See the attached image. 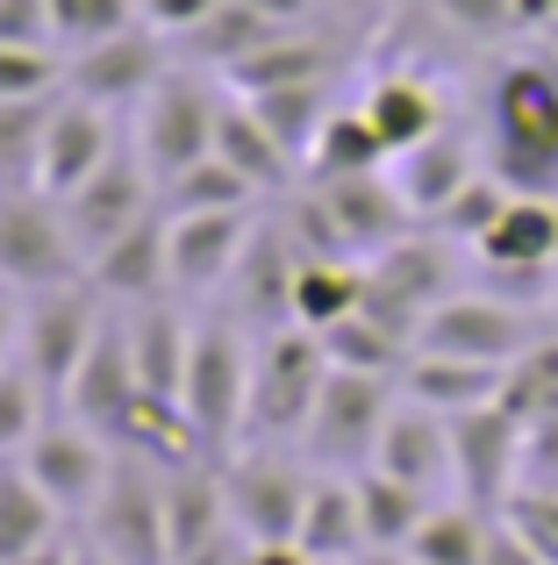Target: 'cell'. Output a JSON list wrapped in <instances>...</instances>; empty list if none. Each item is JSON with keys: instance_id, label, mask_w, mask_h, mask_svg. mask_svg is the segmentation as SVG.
Listing matches in <instances>:
<instances>
[{"instance_id": "1f68e13d", "label": "cell", "mask_w": 558, "mask_h": 565, "mask_svg": "<svg viewBox=\"0 0 558 565\" xmlns=\"http://www.w3.org/2000/svg\"><path fill=\"white\" fill-rule=\"evenodd\" d=\"M487 537H494V515L451 494L422 515V530L408 537V558L416 565H487Z\"/></svg>"}, {"instance_id": "f35d334b", "label": "cell", "mask_w": 558, "mask_h": 565, "mask_svg": "<svg viewBox=\"0 0 558 565\" xmlns=\"http://www.w3.org/2000/svg\"><path fill=\"white\" fill-rule=\"evenodd\" d=\"M158 207L165 215H223V207H258V186L229 158H201V166H186L180 180L158 193Z\"/></svg>"}, {"instance_id": "e0dca14e", "label": "cell", "mask_w": 558, "mask_h": 565, "mask_svg": "<svg viewBox=\"0 0 558 565\" xmlns=\"http://www.w3.org/2000/svg\"><path fill=\"white\" fill-rule=\"evenodd\" d=\"M308 193L322 201V215H330L336 244H344L351 258H379L394 236L416 230V207L401 201L394 172H358V180H308Z\"/></svg>"}, {"instance_id": "9f6ffc18", "label": "cell", "mask_w": 558, "mask_h": 565, "mask_svg": "<svg viewBox=\"0 0 558 565\" xmlns=\"http://www.w3.org/2000/svg\"><path fill=\"white\" fill-rule=\"evenodd\" d=\"M251 565H322V558H308L301 544H251Z\"/></svg>"}, {"instance_id": "816d5d0a", "label": "cell", "mask_w": 558, "mask_h": 565, "mask_svg": "<svg viewBox=\"0 0 558 565\" xmlns=\"http://www.w3.org/2000/svg\"><path fill=\"white\" fill-rule=\"evenodd\" d=\"M180 565H251V537H244V530H223L208 552H194V558H180Z\"/></svg>"}, {"instance_id": "ba28073f", "label": "cell", "mask_w": 558, "mask_h": 565, "mask_svg": "<svg viewBox=\"0 0 558 565\" xmlns=\"http://www.w3.org/2000/svg\"><path fill=\"white\" fill-rule=\"evenodd\" d=\"M86 544L108 552L115 565H172V537H165V466L137 451H115V472L100 487V501L86 509Z\"/></svg>"}, {"instance_id": "30bf717a", "label": "cell", "mask_w": 558, "mask_h": 565, "mask_svg": "<svg viewBox=\"0 0 558 565\" xmlns=\"http://www.w3.org/2000/svg\"><path fill=\"white\" fill-rule=\"evenodd\" d=\"M537 308H516L487 287H459L451 301H437L416 330V351H444V359H473V365H516L537 344Z\"/></svg>"}, {"instance_id": "e575fe53", "label": "cell", "mask_w": 558, "mask_h": 565, "mask_svg": "<svg viewBox=\"0 0 558 565\" xmlns=\"http://www.w3.org/2000/svg\"><path fill=\"white\" fill-rule=\"evenodd\" d=\"M358 480V515H365V544H387V552H408V537L422 530V515L437 509L430 494H416L408 480H394V472L365 466L351 472Z\"/></svg>"}, {"instance_id": "74e56055", "label": "cell", "mask_w": 558, "mask_h": 565, "mask_svg": "<svg viewBox=\"0 0 558 565\" xmlns=\"http://www.w3.org/2000/svg\"><path fill=\"white\" fill-rule=\"evenodd\" d=\"M322 337V351H330V365H344V373H379V380H401V365H408V337L401 330H387L379 316H344V322H330V330H315Z\"/></svg>"}, {"instance_id": "d6a6232c", "label": "cell", "mask_w": 558, "mask_h": 565, "mask_svg": "<svg viewBox=\"0 0 558 565\" xmlns=\"http://www.w3.org/2000/svg\"><path fill=\"white\" fill-rule=\"evenodd\" d=\"M365 301V258H301L293 273V322L301 330H330V322L358 316Z\"/></svg>"}, {"instance_id": "8992f818", "label": "cell", "mask_w": 558, "mask_h": 565, "mask_svg": "<svg viewBox=\"0 0 558 565\" xmlns=\"http://www.w3.org/2000/svg\"><path fill=\"white\" fill-rule=\"evenodd\" d=\"M108 330V301H100L86 279H65V287H36L22 294V351L14 359L29 365V380L65 408L72 394V373L86 365L94 337Z\"/></svg>"}, {"instance_id": "4dcf8cb0", "label": "cell", "mask_w": 558, "mask_h": 565, "mask_svg": "<svg viewBox=\"0 0 558 565\" xmlns=\"http://www.w3.org/2000/svg\"><path fill=\"white\" fill-rule=\"evenodd\" d=\"M65 530V509L22 472V458H0V565L29 558L36 544H51Z\"/></svg>"}, {"instance_id": "9c48e42d", "label": "cell", "mask_w": 558, "mask_h": 565, "mask_svg": "<svg viewBox=\"0 0 558 565\" xmlns=\"http://www.w3.org/2000/svg\"><path fill=\"white\" fill-rule=\"evenodd\" d=\"M459 294V258H451V236L444 230H408L394 236L379 258H365V316H379L387 330H401L408 344H416L422 316H430L437 301H451Z\"/></svg>"}, {"instance_id": "603a6c76", "label": "cell", "mask_w": 558, "mask_h": 565, "mask_svg": "<svg viewBox=\"0 0 558 565\" xmlns=\"http://www.w3.org/2000/svg\"><path fill=\"white\" fill-rule=\"evenodd\" d=\"M137 401H143V386H137V365H129V337H122V322L108 316V330L94 337V351H86V365L72 373V394H65V408L79 415V423H94L100 437L115 444V429L137 415Z\"/></svg>"}, {"instance_id": "f5cc1de1", "label": "cell", "mask_w": 558, "mask_h": 565, "mask_svg": "<svg viewBox=\"0 0 558 565\" xmlns=\"http://www.w3.org/2000/svg\"><path fill=\"white\" fill-rule=\"evenodd\" d=\"M22 351V294L14 287H0V365Z\"/></svg>"}, {"instance_id": "cb8c5ba5", "label": "cell", "mask_w": 558, "mask_h": 565, "mask_svg": "<svg viewBox=\"0 0 558 565\" xmlns=\"http://www.w3.org/2000/svg\"><path fill=\"white\" fill-rule=\"evenodd\" d=\"M358 108H365V122L379 129V143H387L394 158L430 143L437 129H444V100H437V86L422 79V72H379L358 94Z\"/></svg>"}, {"instance_id": "c3c4849f", "label": "cell", "mask_w": 558, "mask_h": 565, "mask_svg": "<svg viewBox=\"0 0 558 565\" xmlns=\"http://www.w3.org/2000/svg\"><path fill=\"white\" fill-rule=\"evenodd\" d=\"M523 487H558V415L523 429Z\"/></svg>"}, {"instance_id": "4fadbf2b", "label": "cell", "mask_w": 558, "mask_h": 565, "mask_svg": "<svg viewBox=\"0 0 558 565\" xmlns=\"http://www.w3.org/2000/svg\"><path fill=\"white\" fill-rule=\"evenodd\" d=\"M165 72H172L165 36L137 22V29H122V36H108V43L72 51L65 57V94L94 100V108H108V115H129V108H143V94H151Z\"/></svg>"}, {"instance_id": "f546056e", "label": "cell", "mask_w": 558, "mask_h": 565, "mask_svg": "<svg viewBox=\"0 0 558 565\" xmlns=\"http://www.w3.org/2000/svg\"><path fill=\"white\" fill-rule=\"evenodd\" d=\"M215 158H229V166H237L258 193H287L293 172H301V166H293V158L272 143V129L251 115V100H244V94L223 100V122H215Z\"/></svg>"}, {"instance_id": "11a10c76", "label": "cell", "mask_w": 558, "mask_h": 565, "mask_svg": "<svg viewBox=\"0 0 558 565\" xmlns=\"http://www.w3.org/2000/svg\"><path fill=\"white\" fill-rule=\"evenodd\" d=\"M251 14H266V22H279V29H301L308 14H315V0H244Z\"/></svg>"}, {"instance_id": "7bdbcfd3", "label": "cell", "mask_w": 558, "mask_h": 565, "mask_svg": "<svg viewBox=\"0 0 558 565\" xmlns=\"http://www.w3.org/2000/svg\"><path fill=\"white\" fill-rule=\"evenodd\" d=\"M122 29H137V0H51V43L65 57L122 36Z\"/></svg>"}, {"instance_id": "5b68a950", "label": "cell", "mask_w": 558, "mask_h": 565, "mask_svg": "<svg viewBox=\"0 0 558 565\" xmlns=\"http://www.w3.org/2000/svg\"><path fill=\"white\" fill-rule=\"evenodd\" d=\"M394 401H401V380H379V373H344L330 365L315 394V415L301 429V458L315 472H365L379 451V429H387Z\"/></svg>"}, {"instance_id": "484cf974", "label": "cell", "mask_w": 558, "mask_h": 565, "mask_svg": "<svg viewBox=\"0 0 558 565\" xmlns=\"http://www.w3.org/2000/svg\"><path fill=\"white\" fill-rule=\"evenodd\" d=\"M293 544L322 565H344V558L365 552V515H358V480H351V472H315Z\"/></svg>"}, {"instance_id": "52a82bcc", "label": "cell", "mask_w": 558, "mask_h": 565, "mask_svg": "<svg viewBox=\"0 0 558 565\" xmlns=\"http://www.w3.org/2000/svg\"><path fill=\"white\" fill-rule=\"evenodd\" d=\"M308 487H315V466H308L293 444H237V451L223 458L229 523L251 544H293Z\"/></svg>"}, {"instance_id": "836d02e7", "label": "cell", "mask_w": 558, "mask_h": 565, "mask_svg": "<svg viewBox=\"0 0 558 565\" xmlns=\"http://www.w3.org/2000/svg\"><path fill=\"white\" fill-rule=\"evenodd\" d=\"M394 151L379 143V129L365 122V108H330L315 151H308V180H358V172H387Z\"/></svg>"}, {"instance_id": "83f0119b", "label": "cell", "mask_w": 558, "mask_h": 565, "mask_svg": "<svg viewBox=\"0 0 558 565\" xmlns=\"http://www.w3.org/2000/svg\"><path fill=\"white\" fill-rule=\"evenodd\" d=\"M330 43L322 36H308V29H279V36H266L258 51H244L237 65L223 72V86L229 94H272V86H315V79H330Z\"/></svg>"}, {"instance_id": "d4e9b609", "label": "cell", "mask_w": 558, "mask_h": 565, "mask_svg": "<svg viewBox=\"0 0 558 565\" xmlns=\"http://www.w3.org/2000/svg\"><path fill=\"white\" fill-rule=\"evenodd\" d=\"M387 172H394V186H401V201L416 207V222H437L451 193L480 172V158H473V143H465L459 129H437L430 143H416V151L394 158Z\"/></svg>"}, {"instance_id": "44dd1931", "label": "cell", "mask_w": 558, "mask_h": 565, "mask_svg": "<svg viewBox=\"0 0 558 565\" xmlns=\"http://www.w3.org/2000/svg\"><path fill=\"white\" fill-rule=\"evenodd\" d=\"M172 222V294H223L237 273L244 244L258 230V207H223V215H165Z\"/></svg>"}, {"instance_id": "60d3db41", "label": "cell", "mask_w": 558, "mask_h": 565, "mask_svg": "<svg viewBox=\"0 0 558 565\" xmlns=\"http://www.w3.org/2000/svg\"><path fill=\"white\" fill-rule=\"evenodd\" d=\"M508 193H516V186H508L502 172H494V166H480L473 180H465V186H459V193H451V201H444V215H437L430 230H444L451 244H465V250H473L480 236L494 230V215H502V207H508Z\"/></svg>"}, {"instance_id": "5bb4252c", "label": "cell", "mask_w": 558, "mask_h": 565, "mask_svg": "<svg viewBox=\"0 0 558 565\" xmlns=\"http://www.w3.org/2000/svg\"><path fill=\"white\" fill-rule=\"evenodd\" d=\"M451 466H459V501L502 515V501L523 487V423L502 401L451 415Z\"/></svg>"}, {"instance_id": "db71d44e", "label": "cell", "mask_w": 558, "mask_h": 565, "mask_svg": "<svg viewBox=\"0 0 558 565\" xmlns=\"http://www.w3.org/2000/svg\"><path fill=\"white\" fill-rule=\"evenodd\" d=\"M14 565H79V530H57L51 544H36V552L14 558Z\"/></svg>"}, {"instance_id": "ac0fdd59", "label": "cell", "mask_w": 558, "mask_h": 565, "mask_svg": "<svg viewBox=\"0 0 558 565\" xmlns=\"http://www.w3.org/2000/svg\"><path fill=\"white\" fill-rule=\"evenodd\" d=\"M86 287L108 308H137V301L172 294V222H165V207L129 222L115 244H100L94 258H86Z\"/></svg>"}, {"instance_id": "7dc6e473", "label": "cell", "mask_w": 558, "mask_h": 565, "mask_svg": "<svg viewBox=\"0 0 558 565\" xmlns=\"http://www.w3.org/2000/svg\"><path fill=\"white\" fill-rule=\"evenodd\" d=\"M208 14H215V0H137V22L158 29L165 43H180L186 29H201Z\"/></svg>"}, {"instance_id": "d6986e66", "label": "cell", "mask_w": 558, "mask_h": 565, "mask_svg": "<svg viewBox=\"0 0 558 565\" xmlns=\"http://www.w3.org/2000/svg\"><path fill=\"white\" fill-rule=\"evenodd\" d=\"M379 472H394V480H408L416 494L430 501H451L459 494V466H451V415L422 408V401H394L387 429H379V451H373Z\"/></svg>"}, {"instance_id": "9a60e30c", "label": "cell", "mask_w": 558, "mask_h": 565, "mask_svg": "<svg viewBox=\"0 0 558 565\" xmlns=\"http://www.w3.org/2000/svg\"><path fill=\"white\" fill-rule=\"evenodd\" d=\"M65 222H72V244H79V258H94L100 244H115V236L129 230V222H143L158 207V180H151V166L137 158V143H115V158L94 172L79 193H65Z\"/></svg>"}, {"instance_id": "ee69618b", "label": "cell", "mask_w": 558, "mask_h": 565, "mask_svg": "<svg viewBox=\"0 0 558 565\" xmlns=\"http://www.w3.org/2000/svg\"><path fill=\"white\" fill-rule=\"evenodd\" d=\"M51 94H65V51L0 43V100H51Z\"/></svg>"}, {"instance_id": "277c9868", "label": "cell", "mask_w": 558, "mask_h": 565, "mask_svg": "<svg viewBox=\"0 0 558 565\" xmlns=\"http://www.w3.org/2000/svg\"><path fill=\"white\" fill-rule=\"evenodd\" d=\"M330 380V351L315 330L287 322V330L258 337L251 359V408H244V444H293L301 451V429L315 415V394Z\"/></svg>"}, {"instance_id": "2e32d148", "label": "cell", "mask_w": 558, "mask_h": 565, "mask_svg": "<svg viewBox=\"0 0 558 565\" xmlns=\"http://www.w3.org/2000/svg\"><path fill=\"white\" fill-rule=\"evenodd\" d=\"M122 115L94 108V100L79 94H57L51 115H43V166H36V193H51V201H65V193H79L94 180L100 166L115 158V143H122Z\"/></svg>"}, {"instance_id": "ab89813d", "label": "cell", "mask_w": 558, "mask_h": 565, "mask_svg": "<svg viewBox=\"0 0 558 565\" xmlns=\"http://www.w3.org/2000/svg\"><path fill=\"white\" fill-rule=\"evenodd\" d=\"M51 100H0V193H36L43 115H51Z\"/></svg>"}, {"instance_id": "7a4b0ae2", "label": "cell", "mask_w": 558, "mask_h": 565, "mask_svg": "<svg viewBox=\"0 0 558 565\" xmlns=\"http://www.w3.org/2000/svg\"><path fill=\"white\" fill-rule=\"evenodd\" d=\"M251 330L237 316H208L194 322V351H186V380H180V415L201 437L208 458H229L244 444V408H251Z\"/></svg>"}, {"instance_id": "6f0895ef", "label": "cell", "mask_w": 558, "mask_h": 565, "mask_svg": "<svg viewBox=\"0 0 558 565\" xmlns=\"http://www.w3.org/2000/svg\"><path fill=\"white\" fill-rule=\"evenodd\" d=\"M344 565H416L408 552H387V544H365L358 558H344Z\"/></svg>"}, {"instance_id": "f6af8a7d", "label": "cell", "mask_w": 558, "mask_h": 565, "mask_svg": "<svg viewBox=\"0 0 558 565\" xmlns=\"http://www.w3.org/2000/svg\"><path fill=\"white\" fill-rule=\"evenodd\" d=\"M502 523L545 565H558V487H516V494L502 501Z\"/></svg>"}, {"instance_id": "b9f144b4", "label": "cell", "mask_w": 558, "mask_h": 565, "mask_svg": "<svg viewBox=\"0 0 558 565\" xmlns=\"http://www.w3.org/2000/svg\"><path fill=\"white\" fill-rule=\"evenodd\" d=\"M51 408H57V401L43 394L36 380H29V365H22V359L0 365V458H22V451H29V437L51 423Z\"/></svg>"}, {"instance_id": "7c38bea8", "label": "cell", "mask_w": 558, "mask_h": 565, "mask_svg": "<svg viewBox=\"0 0 558 565\" xmlns=\"http://www.w3.org/2000/svg\"><path fill=\"white\" fill-rule=\"evenodd\" d=\"M22 472L65 509V523H86V509L100 501V487H108V472H115V444L100 437L94 423H79L72 408H51V423H43L22 451Z\"/></svg>"}, {"instance_id": "bcb514c9", "label": "cell", "mask_w": 558, "mask_h": 565, "mask_svg": "<svg viewBox=\"0 0 558 565\" xmlns=\"http://www.w3.org/2000/svg\"><path fill=\"white\" fill-rule=\"evenodd\" d=\"M430 8H437V22H444L451 36H465V43H502V36L523 29L516 0H430Z\"/></svg>"}, {"instance_id": "f1b7e54d", "label": "cell", "mask_w": 558, "mask_h": 565, "mask_svg": "<svg viewBox=\"0 0 558 565\" xmlns=\"http://www.w3.org/2000/svg\"><path fill=\"white\" fill-rule=\"evenodd\" d=\"M480 265H558V193H508L494 230L473 244Z\"/></svg>"}, {"instance_id": "d590c367", "label": "cell", "mask_w": 558, "mask_h": 565, "mask_svg": "<svg viewBox=\"0 0 558 565\" xmlns=\"http://www.w3.org/2000/svg\"><path fill=\"white\" fill-rule=\"evenodd\" d=\"M244 100H251V115L272 129L279 151H287L293 166H308L322 122H330V79H315V86H272V94H244Z\"/></svg>"}, {"instance_id": "680465c9", "label": "cell", "mask_w": 558, "mask_h": 565, "mask_svg": "<svg viewBox=\"0 0 558 565\" xmlns=\"http://www.w3.org/2000/svg\"><path fill=\"white\" fill-rule=\"evenodd\" d=\"M79 565H115L108 552H94V544H86V530H79Z\"/></svg>"}, {"instance_id": "681fc988", "label": "cell", "mask_w": 558, "mask_h": 565, "mask_svg": "<svg viewBox=\"0 0 558 565\" xmlns=\"http://www.w3.org/2000/svg\"><path fill=\"white\" fill-rule=\"evenodd\" d=\"M0 43H51V0H0Z\"/></svg>"}, {"instance_id": "3957f363", "label": "cell", "mask_w": 558, "mask_h": 565, "mask_svg": "<svg viewBox=\"0 0 558 565\" xmlns=\"http://www.w3.org/2000/svg\"><path fill=\"white\" fill-rule=\"evenodd\" d=\"M223 100H229V86H215L201 65H172L165 79L143 94L137 137H129V143H137V158L151 166L158 193L180 180L186 166L215 158V122H223Z\"/></svg>"}, {"instance_id": "8d00e7d4", "label": "cell", "mask_w": 558, "mask_h": 565, "mask_svg": "<svg viewBox=\"0 0 558 565\" xmlns=\"http://www.w3.org/2000/svg\"><path fill=\"white\" fill-rule=\"evenodd\" d=\"M266 36H279V22L251 14L244 0H215V14H208L201 29H186L180 51H186V65H201V72H215V79H223V72L237 65L244 51H258Z\"/></svg>"}, {"instance_id": "7402d4cb", "label": "cell", "mask_w": 558, "mask_h": 565, "mask_svg": "<svg viewBox=\"0 0 558 565\" xmlns=\"http://www.w3.org/2000/svg\"><path fill=\"white\" fill-rule=\"evenodd\" d=\"M122 337H129V365H137V386L151 401H180V380H186V351H194V322L172 294L158 301H137L122 316Z\"/></svg>"}, {"instance_id": "ffe728a7", "label": "cell", "mask_w": 558, "mask_h": 565, "mask_svg": "<svg viewBox=\"0 0 558 565\" xmlns=\"http://www.w3.org/2000/svg\"><path fill=\"white\" fill-rule=\"evenodd\" d=\"M293 273H301V250H293L287 222H258L244 258H237V273H229V316L258 337L287 330L293 322Z\"/></svg>"}, {"instance_id": "8fae6325", "label": "cell", "mask_w": 558, "mask_h": 565, "mask_svg": "<svg viewBox=\"0 0 558 565\" xmlns=\"http://www.w3.org/2000/svg\"><path fill=\"white\" fill-rule=\"evenodd\" d=\"M86 279V258L72 244V222L51 193H0V287L36 294Z\"/></svg>"}, {"instance_id": "4316f807", "label": "cell", "mask_w": 558, "mask_h": 565, "mask_svg": "<svg viewBox=\"0 0 558 565\" xmlns=\"http://www.w3.org/2000/svg\"><path fill=\"white\" fill-rule=\"evenodd\" d=\"M502 365H473V359H444V351H408L401 365V394L422 401L437 415H465V408H487L502 401Z\"/></svg>"}, {"instance_id": "6da1fadb", "label": "cell", "mask_w": 558, "mask_h": 565, "mask_svg": "<svg viewBox=\"0 0 558 565\" xmlns=\"http://www.w3.org/2000/svg\"><path fill=\"white\" fill-rule=\"evenodd\" d=\"M487 166L516 193H558V65L508 57L487 86Z\"/></svg>"}, {"instance_id": "f907efd6", "label": "cell", "mask_w": 558, "mask_h": 565, "mask_svg": "<svg viewBox=\"0 0 558 565\" xmlns=\"http://www.w3.org/2000/svg\"><path fill=\"white\" fill-rule=\"evenodd\" d=\"M487 565H545V558H537L530 544H523L516 530H508L502 515H494V537H487Z\"/></svg>"}]
</instances>
